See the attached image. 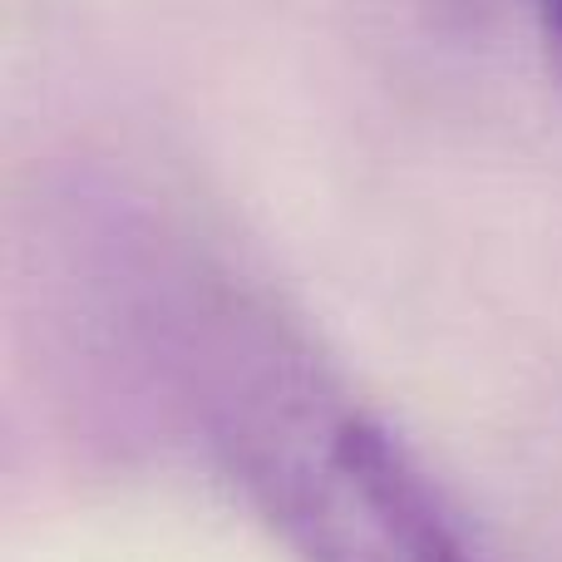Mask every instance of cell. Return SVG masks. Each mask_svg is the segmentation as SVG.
Masks as SVG:
<instances>
[{"mask_svg": "<svg viewBox=\"0 0 562 562\" xmlns=\"http://www.w3.org/2000/svg\"><path fill=\"white\" fill-rule=\"evenodd\" d=\"M223 449L301 562H474L405 445L311 380L247 390Z\"/></svg>", "mask_w": 562, "mask_h": 562, "instance_id": "cell-1", "label": "cell"}, {"mask_svg": "<svg viewBox=\"0 0 562 562\" xmlns=\"http://www.w3.org/2000/svg\"><path fill=\"white\" fill-rule=\"evenodd\" d=\"M538 20H543V40L553 55L558 75H562V0H538Z\"/></svg>", "mask_w": 562, "mask_h": 562, "instance_id": "cell-2", "label": "cell"}]
</instances>
